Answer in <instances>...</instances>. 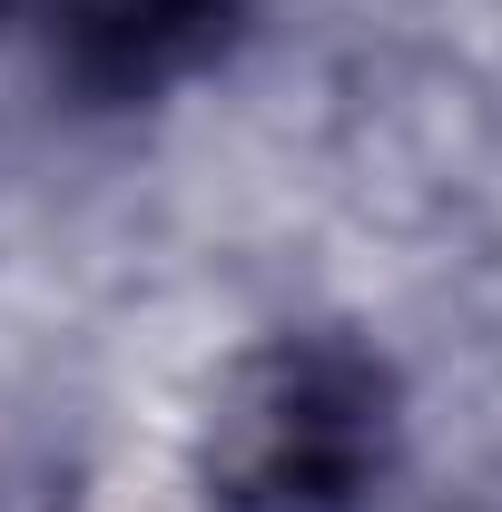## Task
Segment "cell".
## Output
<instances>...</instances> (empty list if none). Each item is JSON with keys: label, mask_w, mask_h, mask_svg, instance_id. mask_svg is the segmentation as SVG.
Returning a JSON list of instances; mask_svg holds the SVG:
<instances>
[{"label": "cell", "mask_w": 502, "mask_h": 512, "mask_svg": "<svg viewBox=\"0 0 502 512\" xmlns=\"http://www.w3.org/2000/svg\"><path fill=\"white\" fill-rule=\"evenodd\" d=\"M40 20L50 69L79 99H158L217 60L247 20V0H10Z\"/></svg>", "instance_id": "7a4b0ae2"}, {"label": "cell", "mask_w": 502, "mask_h": 512, "mask_svg": "<svg viewBox=\"0 0 502 512\" xmlns=\"http://www.w3.org/2000/svg\"><path fill=\"white\" fill-rule=\"evenodd\" d=\"M453 512H502V473H483V483H473V493H463Z\"/></svg>", "instance_id": "3957f363"}, {"label": "cell", "mask_w": 502, "mask_h": 512, "mask_svg": "<svg viewBox=\"0 0 502 512\" xmlns=\"http://www.w3.org/2000/svg\"><path fill=\"white\" fill-rule=\"evenodd\" d=\"M404 453V384L365 335L296 325L247 345L197 424L207 512H375Z\"/></svg>", "instance_id": "6da1fadb"}]
</instances>
